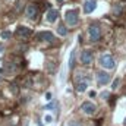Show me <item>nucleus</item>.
<instances>
[{"label":"nucleus","mask_w":126,"mask_h":126,"mask_svg":"<svg viewBox=\"0 0 126 126\" xmlns=\"http://www.w3.org/2000/svg\"><path fill=\"white\" fill-rule=\"evenodd\" d=\"M0 37H1L3 40H9V38L12 37V32L10 31H3L1 34H0Z\"/></svg>","instance_id":"obj_15"},{"label":"nucleus","mask_w":126,"mask_h":126,"mask_svg":"<svg viewBox=\"0 0 126 126\" xmlns=\"http://www.w3.org/2000/svg\"><path fill=\"white\" fill-rule=\"evenodd\" d=\"M46 122H48V123H51V116H46Z\"/></svg>","instance_id":"obj_19"},{"label":"nucleus","mask_w":126,"mask_h":126,"mask_svg":"<svg viewBox=\"0 0 126 126\" xmlns=\"http://www.w3.org/2000/svg\"><path fill=\"white\" fill-rule=\"evenodd\" d=\"M57 32H59L60 35H67V28L63 27V25H60V27H57Z\"/></svg>","instance_id":"obj_14"},{"label":"nucleus","mask_w":126,"mask_h":126,"mask_svg":"<svg viewBox=\"0 0 126 126\" xmlns=\"http://www.w3.org/2000/svg\"><path fill=\"white\" fill-rule=\"evenodd\" d=\"M87 88H88V79H82V81H78L76 82L75 90L78 93H84V91H87Z\"/></svg>","instance_id":"obj_11"},{"label":"nucleus","mask_w":126,"mask_h":126,"mask_svg":"<svg viewBox=\"0 0 126 126\" xmlns=\"http://www.w3.org/2000/svg\"><path fill=\"white\" fill-rule=\"evenodd\" d=\"M31 30L30 28H27V27H18V30H16V35L18 37H21V38H28L30 35H31Z\"/></svg>","instance_id":"obj_10"},{"label":"nucleus","mask_w":126,"mask_h":126,"mask_svg":"<svg viewBox=\"0 0 126 126\" xmlns=\"http://www.w3.org/2000/svg\"><path fill=\"white\" fill-rule=\"evenodd\" d=\"M81 110H82L84 114H87V116H93V114L95 113V110H97V107H95V104H93L91 101H85V103L81 106Z\"/></svg>","instance_id":"obj_4"},{"label":"nucleus","mask_w":126,"mask_h":126,"mask_svg":"<svg viewBox=\"0 0 126 126\" xmlns=\"http://www.w3.org/2000/svg\"><path fill=\"white\" fill-rule=\"evenodd\" d=\"M94 60V56H93V51L90 50H84L81 53V63L82 64H91Z\"/></svg>","instance_id":"obj_5"},{"label":"nucleus","mask_w":126,"mask_h":126,"mask_svg":"<svg viewBox=\"0 0 126 126\" xmlns=\"http://www.w3.org/2000/svg\"><path fill=\"white\" fill-rule=\"evenodd\" d=\"M0 50H1V46H0Z\"/></svg>","instance_id":"obj_24"},{"label":"nucleus","mask_w":126,"mask_h":126,"mask_svg":"<svg viewBox=\"0 0 126 126\" xmlns=\"http://www.w3.org/2000/svg\"><path fill=\"white\" fill-rule=\"evenodd\" d=\"M25 13H27V16H28L30 19H35V18H37V13H38V9H37L35 4H27Z\"/></svg>","instance_id":"obj_7"},{"label":"nucleus","mask_w":126,"mask_h":126,"mask_svg":"<svg viewBox=\"0 0 126 126\" xmlns=\"http://www.w3.org/2000/svg\"><path fill=\"white\" fill-rule=\"evenodd\" d=\"M46 97H47V100H51V94H50V93H47V95H46Z\"/></svg>","instance_id":"obj_21"},{"label":"nucleus","mask_w":126,"mask_h":126,"mask_svg":"<svg viewBox=\"0 0 126 126\" xmlns=\"http://www.w3.org/2000/svg\"><path fill=\"white\" fill-rule=\"evenodd\" d=\"M109 81H110V75H109L107 72L100 70V72L97 73V84H98V85H106Z\"/></svg>","instance_id":"obj_6"},{"label":"nucleus","mask_w":126,"mask_h":126,"mask_svg":"<svg viewBox=\"0 0 126 126\" xmlns=\"http://www.w3.org/2000/svg\"><path fill=\"white\" fill-rule=\"evenodd\" d=\"M119 84H120V78H116V79L113 81V84H111V88H113V90H117Z\"/></svg>","instance_id":"obj_16"},{"label":"nucleus","mask_w":126,"mask_h":126,"mask_svg":"<svg viewBox=\"0 0 126 126\" xmlns=\"http://www.w3.org/2000/svg\"><path fill=\"white\" fill-rule=\"evenodd\" d=\"M75 64V50L70 51V57H69V69H72Z\"/></svg>","instance_id":"obj_13"},{"label":"nucleus","mask_w":126,"mask_h":126,"mask_svg":"<svg viewBox=\"0 0 126 126\" xmlns=\"http://www.w3.org/2000/svg\"><path fill=\"white\" fill-rule=\"evenodd\" d=\"M56 107H57V103H56V101H53V103H50L46 109H47V110H51V109H56Z\"/></svg>","instance_id":"obj_17"},{"label":"nucleus","mask_w":126,"mask_h":126,"mask_svg":"<svg viewBox=\"0 0 126 126\" xmlns=\"http://www.w3.org/2000/svg\"><path fill=\"white\" fill-rule=\"evenodd\" d=\"M88 34H90V40H91V41H98V40L101 38V28L94 24V25L90 27Z\"/></svg>","instance_id":"obj_3"},{"label":"nucleus","mask_w":126,"mask_h":126,"mask_svg":"<svg viewBox=\"0 0 126 126\" xmlns=\"http://www.w3.org/2000/svg\"><path fill=\"white\" fill-rule=\"evenodd\" d=\"M57 16H59V12L57 10H54V9H50L48 12H47V15H46V19H47V22H54L56 19H57Z\"/></svg>","instance_id":"obj_12"},{"label":"nucleus","mask_w":126,"mask_h":126,"mask_svg":"<svg viewBox=\"0 0 126 126\" xmlns=\"http://www.w3.org/2000/svg\"><path fill=\"white\" fill-rule=\"evenodd\" d=\"M125 126H126V119H125Z\"/></svg>","instance_id":"obj_23"},{"label":"nucleus","mask_w":126,"mask_h":126,"mask_svg":"<svg viewBox=\"0 0 126 126\" xmlns=\"http://www.w3.org/2000/svg\"><path fill=\"white\" fill-rule=\"evenodd\" d=\"M59 1H63V0H59Z\"/></svg>","instance_id":"obj_25"},{"label":"nucleus","mask_w":126,"mask_h":126,"mask_svg":"<svg viewBox=\"0 0 126 126\" xmlns=\"http://www.w3.org/2000/svg\"><path fill=\"white\" fill-rule=\"evenodd\" d=\"M67 126H82V125H81L79 122H70V123H69Z\"/></svg>","instance_id":"obj_18"},{"label":"nucleus","mask_w":126,"mask_h":126,"mask_svg":"<svg viewBox=\"0 0 126 126\" xmlns=\"http://www.w3.org/2000/svg\"><path fill=\"white\" fill-rule=\"evenodd\" d=\"M100 64H101L104 69H113V67L116 66V62H114L113 56H110V54H103V56L100 57Z\"/></svg>","instance_id":"obj_1"},{"label":"nucleus","mask_w":126,"mask_h":126,"mask_svg":"<svg viewBox=\"0 0 126 126\" xmlns=\"http://www.w3.org/2000/svg\"><path fill=\"white\" fill-rule=\"evenodd\" d=\"M109 93H103V94H101V97H103V98H109Z\"/></svg>","instance_id":"obj_20"},{"label":"nucleus","mask_w":126,"mask_h":126,"mask_svg":"<svg viewBox=\"0 0 126 126\" xmlns=\"http://www.w3.org/2000/svg\"><path fill=\"white\" fill-rule=\"evenodd\" d=\"M38 126H43V123H41V122H38Z\"/></svg>","instance_id":"obj_22"},{"label":"nucleus","mask_w":126,"mask_h":126,"mask_svg":"<svg viewBox=\"0 0 126 126\" xmlns=\"http://www.w3.org/2000/svg\"><path fill=\"white\" fill-rule=\"evenodd\" d=\"M64 19L67 25L73 27L75 24H78V10H67L64 15Z\"/></svg>","instance_id":"obj_2"},{"label":"nucleus","mask_w":126,"mask_h":126,"mask_svg":"<svg viewBox=\"0 0 126 126\" xmlns=\"http://www.w3.org/2000/svg\"><path fill=\"white\" fill-rule=\"evenodd\" d=\"M95 7H97V1L95 0H87V1H84V12L85 13L94 12Z\"/></svg>","instance_id":"obj_9"},{"label":"nucleus","mask_w":126,"mask_h":126,"mask_svg":"<svg viewBox=\"0 0 126 126\" xmlns=\"http://www.w3.org/2000/svg\"><path fill=\"white\" fill-rule=\"evenodd\" d=\"M38 40L47 41V43H53L54 41V35L50 31H41V32H38Z\"/></svg>","instance_id":"obj_8"}]
</instances>
